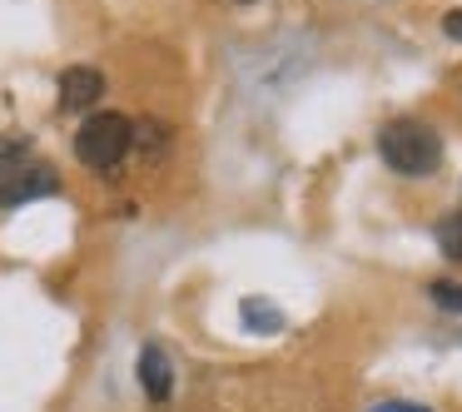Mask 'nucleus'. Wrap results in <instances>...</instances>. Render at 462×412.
I'll use <instances>...</instances> for the list:
<instances>
[{
  "mask_svg": "<svg viewBox=\"0 0 462 412\" xmlns=\"http://www.w3.org/2000/svg\"><path fill=\"white\" fill-rule=\"evenodd\" d=\"M378 154L393 174H402V179H428L442 164V140H438V130L422 124V120H393V124H383V134H378Z\"/></svg>",
  "mask_w": 462,
  "mask_h": 412,
  "instance_id": "obj_1",
  "label": "nucleus"
},
{
  "mask_svg": "<svg viewBox=\"0 0 462 412\" xmlns=\"http://www.w3.org/2000/svg\"><path fill=\"white\" fill-rule=\"evenodd\" d=\"M55 189H60V174H55L31 144L0 134V209L45 199V194H55Z\"/></svg>",
  "mask_w": 462,
  "mask_h": 412,
  "instance_id": "obj_2",
  "label": "nucleus"
},
{
  "mask_svg": "<svg viewBox=\"0 0 462 412\" xmlns=\"http://www.w3.org/2000/svg\"><path fill=\"white\" fill-rule=\"evenodd\" d=\"M130 144H134V124L125 120V114H115V110H100V114H90V120L80 124V134H75V160H80L85 169H95V174H110V169L125 164Z\"/></svg>",
  "mask_w": 462,
  "mask_h": 412,
  "instance_id": "obj_3",
  "label": "nucleus"
},
{
  "mask_svg": "<svg viewBox=\"0 0 462 412\" xmlns=\"http://www.w3.org/2000/svg\"><path fill=\"white\" fill-rule=\"evenodd\" d=\"M105 95V75L90 70V65H70L60 75V110H90Z\"/></svg>",
  "mask_w": 462,
  "mask_h": 412,
  "instance_id": "obj_4",
  "label": "nucleus"
},
{
  "mask_svg": "<svg viewBox=\"0 0 462 412\" xmlns=\"http://www.w3.org/2000/svg\"><path fill=\"white\" fill-rule=\"evenodd\" d=\"M140 388L150 402H170V392H174V368H170L160 343H150V348L140 352Z\"/></svg>",
  "mask_w": 462,
  "mask_h": 412,
  "instance_id": "obj_5",
  "label": "nucleus"
},
{
  "mask_svg": "<svg viewBox=\"0 0 462 412\" xmlns=\"http://www.w3.org/2000/svg\"><path fill=\"white\" fill-rule=\"evenodd\" d=\"M438 249L448 253V259H457V263H462V209H457V214H448V219L438 224Z\"/></svg>",
  "mask_w": 462,
  "mask_h": 412,
  "instance_id": "obj_6",
  "label": "nucleus"
},
{
  "mask_svg": "<svg viewBox=\"0 0 462 412\" xmlns=\"http://www.w3.org/2000/svg\"><path fill=\"white\" fill-rule=\"evenodd\" d=\"M428 293H432V303H438V308H448V313H462V283H448V279H438Z\"/></svg>",
  "mask_w": 462,
  "mask_h": 412,
  "instance_id": "obj_7",
  "label": "nucleus"
},
{
  "mask_svg": "<svg viewBox=\"0 0 462 412\" xmlns=\"http://www.w3.org/2000/svg\"><path fill=\"white\" fill-rule=\"evenodd\" d=\"M442 31H448L452 41H462V11H448V15H442Z\"/></svg>",
  "mask_w": 462,
  "mask_h": 412,
  "instance_id": "obj_8",
  "label": "nucleus"
},
{
  "mask_svg": "<svg viewBox=\"0 0 462 412\" xmlns=\"http://www.w3.org/2000/svg\"><path fill=\"white\" fill-rule=\"evenodd\" d=\"M373 412H428V407H418V402H378Z\"/></svg>",
  "mask_w": 462,
  "mask_h": 412,
  "instance_id": "obj_9",
  "label": "nucleus"
}]
</instances>
